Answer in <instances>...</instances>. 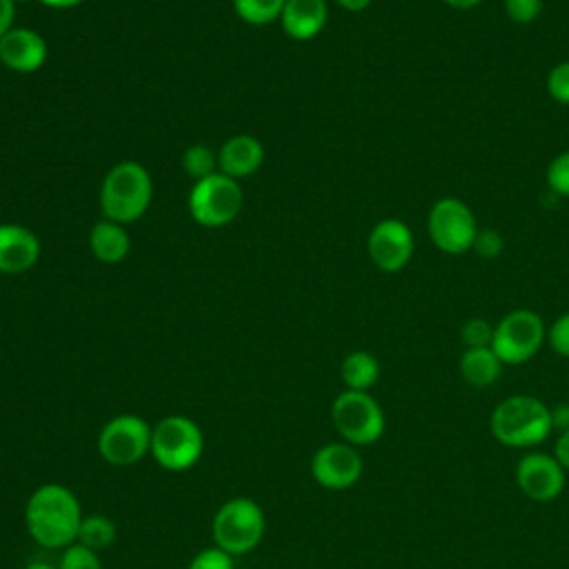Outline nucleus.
Masks as SVG:
<instances>
[{
    "mask_svg": "<svg viewBox=\"0 0 569 569\" xmlns=\"http://www.w3.org/2000/svg\"><path fill=\"white\" fill-rule=\"evenodd\" d=\"M82 511L76 493L58 482L40 485L24 505L29 536L47 549L69 547L78 538Z\"/></svg>",
    "mask_w": 569,
    "mask_h": 569,
    "instance_id": "f257e3e1",
    "label": "nucleus"
},
{
    "mask_svg": "<svg viewBox=\"0 0 569 569\" xmlns=\"http://www.w3.org/2000/svg\"><path fill=\"white\" fill-rule=\"evenodd\" d=\"M551 429V407L529 393H516L500 400L489 416L491 436L511 449L540 445Z\"/></svg>",
    "mask_w": 569,
    "mask_h": 569,
    "instance_id": "f03ea898",
    "label": "nucleus"
},
{
    "mask_svg": "<svg viewBox=\"0 0 569 569\" xmlns=\"http://www.w3.org/2000/svg\"><path fill=\"white\" fill-rule=\"evenodd\" d=\"M153 184L149 171L133 160L118 162L111 167L100 184V207L104 220L118 224L136 222L144 216L151 204Z\"/></svg>",
    "mask_w": 569,
    "mask_h": 569,
    "instance_id": "7ed1b4c3",
    "label": "nucleus"
},
{
    "mask_svg": "<svg viewBox=\"0 0 569 569\" xmlns=\"http://www.w3.org/2000/svg\"><path fill=\"white\" fill-rule=\"evenodd\" d=\"M211 533L216 547L231 556H244L253 551L264 536V511L247 496L229 498L218 507Z\"/></svg>",
    "mask_w": 569,
    "mask_h": 569,
    "instance_id": "20e7f679",
    "label": "nucleus"
},
{
    "mask_svg": "<svg viewBox=\"0 0 569 569\" xmlns=\"http://www.w3.org/2000/svg\"><path fill=\"white\" fill-rule=\"evenodd\" d=\"M149 451L162 469L187 471L204 451L202 429L187 416H167L151 429Z\"/></svg>",
    "mask_w": 569,
    "mask_h": 569,
    "instance_id": "39448f33",
    "label": "nucleus"
},
{
    "mask_svg": "<svg viewBox=\"0 0 569 569\" xmlns=\"http://www.w3.org/2000/svg\"><path fill=\"white\" fill-rule=\"evenodd\" d=\"M331 422L345 442L367 447L385 433V411L369 391L345 389L331 402Z\"/></svg>",
    "mask_w": 569,
    "mask_h": 569,
    "instance_id": "423d86ee",
    "label": "nucleus"
},
{
    "mask_svg": "<svg viewBox=\"0 0 569 569\" xmlns=\"http://www.w3.org/2000/svg\"><path fill=\"white\" fill-rule=\"evenodd\" d=\"M547 340L542 318L531 309H513L493 325L491 349L502 365L529 362Z\"/></svg>",
    "mask_w": 569,
    "mask_h": 569,
    "instance_id": "0eeeda50",
    "label": "nucleus"
},
{
    "mask_svg": "<svg viewBox=\"0 0 569 569\" xmlns=\"http://www.w3.org/2000/svg\"><path fill=\"white\" fill-rule=\"evenodd\" d=\"M191 218L209 229L224 227L236 220L242 209V189L238 180L216 171L196 184L189 191L187 200Z\"/></svg>",
    "mask_w": 569,
    "mask_h": 569,
    "instance_id": "6e6552de",
    "label": "nucleus"
},
{
    "mask_svg": "<svg viewBox=\"0 0 569 569\" xmlns=\"http://www.w3.org/2000/svg\"><path fill=\"white\" fill-rule=\"evenodd\" d=\"M427 231L436 249L449 256L471 251L478 236V222L467 202L453 196L438 198L427 213Z\"/></svg>",
    "mask_w": 569,
    "mask_h": 569,
    "instance_id": "1a4fd4ad",
    "label": "nucleus"
},
{
    "mask_svg": "<svg viewBox=\"0 0 569 569\" xmlns=\"http://www.w3.org/2000/svg\"><path fill=\"white\" fill-rule=\"evenodd\" d=\"M149 422L136 413H120L111 418L98 433V453L113 467H129L140 462L151 449Z\"/></svg>",
    "mask_w": 569,
    "mask_h": 569,
    "instance_id": "9d476101",
    "label": "nucleus"
},
{
    "mask_svg": "<svg viewBox=\"0 0 569 569\" xmlns=\"http://www.w3.org/2000/svg\"><path fill=\"white\" fill-rule=\"evenodd\" d=\"M367 253L380 271L396 273L413 256V231L400 218H382L369 231Z\"/></svg>",
    "mask_w": 569,
    "mask_h": 569,
    "instance_id": "9b49d317",
    "label": "nucleus"
},
{
    "mask_svg": "<svg viewBox=\"0 0 569 569\" xmlns=\"http://www.w3.org/2000/svg\"><path fill=\"white\" fill-rule=\"evenodd\" d=\"M311 476L325 489H349L362 476V456L349 442H327L311 458Z\"/></svg>",
    "mask_w": 569,
    "mask_h": 569,
    "instance_id": "f8f14e48",
    "label": "nucleus"
},
{
    "mask_svg": "<svg viewBox=\"0 0 569 569\" xmlns=\"http://www.w3.org/2000/svg\"><path fill=\"white\" fill-rule=\"evenodd\" d=\"M565 469L551 453L531 451L516 465V485L533 502H551L565 491Z\"/></svg>",
    "mask_w": 569,
    "mask_h": 569,
    "instance_id": "ddd939ff",
    "label": "nucleus"
},
{
    "mask_svg": "<svg viewBox=\"0 0 569 569\" xmlns=\"http://www.w3.org/2000/svg\"><path fill=\"white\" fill-rule=\"evenodd\" d=\"M0 62L16 73H33L47 62V42L33 29L13 27L0 38Z\"/></svg>",
    "mask_w": 569,
    "mask_h": 569,
    "instance_id": "4468645a",
    "label": "nucleus"
},
{
    "mask_svg": "<svg viewBox=\"0 0 569 569\" xmlns=\"http://www.w3.org/2000/svg\"><path fill=\"white\" fill-rule=\"evenodd\" d=\"M40 258L38 236L16 222L0 224V273H22Z\"/></svg>",
    "mask_w": 569,
    "mask_h": 569,
    "instance_id": "2eb2a0df",
    "label": "nucleus"
},
{
    "mask_svg": "<svg viewBox=\"0 0 569 569\" xmlns=\"http://www.w3.org/2000/svg\"><path fill=\"white\" fill-rule=\"evenodd\" d=\"M262 160V142L249 133H236L218 151V171L238 180L256 173Z\"/></svg>",
    "mask_w": 569,
    "mask_h": 569,
    "instance_id": "dca6fc26",
    "label": "nucleus"
},
{
    "mask_svg": "<svg viewBox=\"0 0 569 569\" xmlns=\"http://www.w3.org/2000/svg\"><path fill=\"white\" fill-rule=\"evenodd\" d=\"M327 18V0H287L280 13V24L289 38L311 40L325 29Z\"/></svg>",
    "mask_w": 569,
    "mask_h": 569,
    "instance_id": "f3484780",
    "label": "nucleus"
},
{
    "mask_svg": "<svg viewBox=\"0 0 569 569\" xmlns=\"http://www.w3.org/2000/svg\"><path fill=\"white\" fill-rule=\"evenodd\" d=\"M89 247L100 262L116 264L127 258L131 242L124 231V224H118L113 220H100L91 227Z\"/></svg>",
    "mask_w": 569,
    "mask_h": 569,
    "instance_id": "a211bd4d",
    "label": "nucleus"
},
{
    "mask_svg": "<svg viewBox=\"0 0 569 569\" xmlns=\"http://www.w3.org/2000/svg\"><path fill=\"white\" fill-rule=\"evenodd\" d=\"M502 373V362L491 347H469L460 356V376L476 389L491 387Z\"/></svg>",
    "mask_w": 569,
    "mask_h": 569,
    "instance_id": "6ab92c4d",
    "label": "nucleus"
},
{
    "mask_svg": "<svg viewBox=\"0 0 569 569\" xmlns=\"http://www.w3.org/2000/svg\"><path fill=\"white\" fill-rule=\"evenodd\" d=\"M340 378L351 391H369L380 378V362L369 351H351L340 365Z\"/></svg>",
    "mask_w": 569,
    "mask_h": 569,
    "instance_id": "aec40b11",
    "label": "nucleus"
},
{
    "mask_svg": "<svg viewBox=\"0 0 569 569\" xmlns=\"http://www.w3.org/2000/svg\"><path fill=\"white\" fill-rule=\"evenodd\" d=\"M116 538H118L116 522L109 516L91 513V516H82L76 542H80L87 549L98 553L102 549H109L116 542Z\"/></svg>",
    "mask_w": 569,
    "mask_h": 569,
    "instance_id": "412c9836",
    "label": "nucleus"
},
{
    "mask_svg": "<svg viewBox=\"0 0 569 569\" xmlns=\"http://www.w3.org/2000/svg\"><path fill=\"white\" fill-rule=\"evenodd\" d=\"M231 2L240 20H244L247 24L262 27L273 20H280V13L287 0H231Z\"/></svg>",
    "mask_w": 569,
    "mask_h": 569,
    "instance_id": "4be33fe9",
    "label": "nucleus"
},
{
    "mask_svg": "<svg viewBox=\"0 0 569 569\" xmlns=\"http://www.w3.org/2000/svg\"><path fill=\"white\" fill-rule=\"evenodd\" d=\"M182 169L191 178L202 180V178H207V176L218 171V153H213L204 144H191L182 153Z\"/></svg>",
    "mask_w": 569,
    "mask_h": 569,
    "instance_id": "5701e85b",
    "label": "nucleus"
},
{
    "mask_svg": "<svg viewBox=\"0 0 569 569\" xmlns=\"http://www.w3.org/2000/svg\"><path fill=\"white\" fill-rule=\"evenodd\" d=\"M545 180H547V187H549L556 196L569 198V149H567V151H560V153L547 164Z\"/></svg>",
    "mask_w": 569,
    "mask_h": 569,
    "instance_id": "b1692460",
    "label": "nucleus"
},
{
    "mask_svg": "<svg viewBox=\"0 0 569 569\" xmlns=\"http://www.w3.org/2000/svg\"><path fill=\"white\" fill-rule=\"evenodd\" d=\"M58 569H102V562L96 551L87 549L80 542H71L69 547H64Z\"/></svg>",
    "mask_w": 569,
    "mask_h": 569,
    "instance_id": "393cba45",
    "label": "nucleus"
},
{
    "mask_svg": "<svg viewBox=\"0 0 569 569\" xmlns=\"http://www.w3.org/2000/svg\"><path fill=\"white\" fill-rule=\"evenodd\" d=\"M460 338L469 347H491L493 340V325L485 318H469L460 327Z\"/></svg>",
    "mask_w": 569,
    "mask_h": 569,
    "instance_id": "a878e982",
    "label": "nucleus"
},
{
    "mask_svg": "<svg viewBox=\"0 0 569 569\" xmlns=\"http://www.w3.org/2000/svg\"><path fill=\"white\" fill-rule=\"evenodd\" d=\"M547 93L558 104L569 107V60L553 64L547 73Z\"/></svg>",
    "mask_w": 569,
    "mask_h": 569,
    "instance_id": "bb28decb",
    "label": "nucleus"
},
{
    "mask_svg": "<svg viewBox=\"0 0 569 569\" xmlns=\"http://www.w3.org/2000/svg\"><path fill=\"white\" fill-rule=\"evenodd\" d=\"M187 569H233V556L220 547H207L191 558Z\"/></svg>",
    "mask_w": 569,
    "mask_h": 569,
    "instance_id": "cd10ccee",
    "label": "nucleus"
},
{
    "mask_svg": "<svg viewBox=\"0 0 569 569\" xmlns=\"http://www.w3.org/2000/svg\"><path fill=\"white\" fill-rule=\"evenodd\" d=\"M505 13L516 24H529L542 13V0H505Z\"/></svg>",
    "mask_w": 569,
    "mask_h": 569,
    "instance_id": "c85d7f7f",
    "label": "nucleus"
},
{
    "mask_svg": "<svg viewBox=\"0 0 569 569\" xmlns=\"http://www.w3.org/2000/svg\"><path fill=\"white\" fill-rule=\"evenodd\" d=\"M480 258L485 260H493L502 253L505 249V240L502 236L496 231V229H478V236L473 240V247H471Z\"/></svg>",
    "mask_w": 569,
    "mask_h": 569,
    "instance_id": "c756f323",
    "label": "nucleus"
},
{
    "mask_svg": "<svg viewBox=\"0 0 569 569\" xmlns=\"http://www.w3.org/2000/svg\"><path fill=\"white\" fill-rule=\"evenodd\" d=\"M547 342L558 356L569 358V311L551 322V327L547 329Z\"/></svg>",
    "mask_w": 569,
    "mask_h": 569,
    "instance_id": "7c9ffc66",
    "label": "nucleus"
},
{
    "mask_svg": "<svg viewBox=\"0 0 569 569\" xmlns=\"http://www.w3.org/2000/svg\"><path fill=\"white\" fill-rule=\"evenodd\" d=\"M551 456L560 462V467H562L565 471H569V429H565V431L558 433Z\"/></svg>",
    "mask_w": 569,
    "mask_h": 569,
    "instance_id": "2f4dec72",
    "label": "nucleus"
},
{
    "mask_svg": "<svg viewBox=\"0 0 569 569\" xmlns=\"http://www.w3.org/2000/svg\"><path fill=\"white\" fill-rule=\"evenodd\" d=\"M16 0H0V38L13 29Z\"/></svg>",
    "mask_w": 569,
    "mask_h": 569,
    "instance_id": "473e14b6",
    "label": "nucleus"
},
{
    "mask_svg": "<svg viewBox=\"0 0 569 569\" xmlns=\"http://www.w3.org/2000/svg\"><path fill=\"white\" fill-rule=\"evenodd\" d=\"M551 425L558 431L569 429V402H560V405L551 407Z\"/></svg>",
    "mask_w": 569,
    "mask_h": 569,
    "instance_id": "72a5a7b5",
    "label": "nucleus"
},
{
    "mask_svg": "<svg viewBox=\"0 0 569 569\" xmlns=\"http://www.w3.org/2000/svg\"><path fill=\"white\" fill-rule=\"evenodd\" d=\"M338 7H342L345 11H351V13H358V11H365L373 0H336Z\"/></svg>",
    "mask_w": 569,
    "mask_h": 569,
    "instance_id": "f704fd0d",
    "label": "nucleus"
},
{
    "mask_svg": "<svg viewBox=\"0 0 569 569\" xmlns=\"http://www.w3.org/2000/svg\"><path fill=\"white\" fill-rule=\"evenodd\" d=\"M442 2L449 4L451 9H462V11H467V9L478 7L482 0H442Z\"/></svg>",
    "mask_w": 569,
    "mask_h": 569,
    "instance_id": "c9c22d12",
    "label": "nucleus"
},
{
    "mask_svg": "<svg viewBox=\"0 0 569 569\" xmlns=\"http://www.w3.org/2000/svg\"><path fill=\"white\" fill-rule=\"evenodd\" d=\"M40 2L47 4V7H51V9H71V7L80 4L82 0H40Z\"/></svg>",
    "mask_w": 569,
    "mask_h": 569,
    "instance_id": "e433bc0d",
    "label": "nucleus"
},
{
    "mask_svg": "<svg viewBox=\"0 0 569 569\" xmlns=\"http://www.w3.org/2000/svg\"><path fill=\"white\" fill-rule=\"evenodd\" d=\"M24 569H58V567H53L51 562H44V560H31Z\"/></svg>",
    "mask_w": 569,
    "mask_h": 569,
    "instance_id": "4c0bfd02",
    "label": "nucleus"
}]
</instances>
